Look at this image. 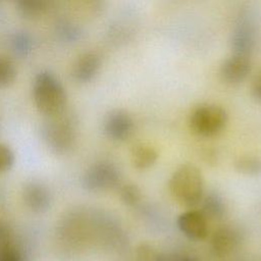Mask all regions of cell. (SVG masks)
I'll return each instance as SVG.
<instances>
[{
    "mask_svg": "<svg viewBox=\"0 0 261 261\" xmlns=\"http://www.w3.org/2000/svg\"><path fill=\"white\" fill-rule=\"evenodd\" d=\"M135 123L130 114L123 109H113L107 113L103 121L105 135L112 141L127 140L134 132Z\"/></svg>",
    "mask_w": 261,
    "mask_h": 261,
    "instance_id": "cell-8",
    "label": "cell"
},
{
    "mask_svg": "<svg viewBox=\"0 0 261 261\" xmlns=\"http://www.w3.org/2000/svg\"><path fill=\"white\" fill-rule=\"evenodd\" d=\"M76 121L71 114L61 113L44 121L41 135L46 146L56 155L69 153L76 141Z\"/></svg>",
    "mask_w": 261,
    "mask_h": 261,
    "instance_id": "cell-3",
    "label": "cell"
},
{
    "mask_svg": "<svg viewBox=\"0 0 261 261\" xmlns=\"http://www.w3.org/2000/svg\"><path fill=\"white\" fill-rule=\"evenodd\" d=\"M0 261H27L22 252L14 246L7 245L0 248Z\"/></svg>",
    "mask_w": 261,
    "mask_h": 261,
    "instance_id": "cell-21",
    "label": "cell"
},
{
    "mask_svg": "<svg viewBox=\"0 0 261 261\" xmlns=\"http://www.w3.org/2000/svg\"><path fill=\"white\" fill-rule=\"evenodd\" d=\"M14 153L10 147L0 144V172L9 170L14 164Z\"/></svg>",
    "mask_w": 261,
    "mask_h": 261,
    "instance_id": "cell-22",
    "label": "cell"
},
{
    "mask_svg": "<svg viewBox=\"0 0 261 261\" xmlns=\"http://www.w3.org/2000/svg\"><path fill=\"white\" fill-rule=\"evenodd\" d=\"M58 35L66 41L73 42L81 38L82 30L70 21H61L58 23Z\"/></svg>",
    "mask_w": 261,
    "mask_h": 261,
    "instance_id": "cell-20",
    "label": "cell"
},
{
    "mask_svg": "<svg viewBox=\"0 0 261 261\" xmlns=\"http://www.w3.org/2000/svg\"><path fill=\"white\" fill-rule=\"evenodd\" d=\"M13 244L11 228L4 222L0 221V248Z\"/></svg>",
    "mask_w": 261,
    "mask_h": 261,
    "instance_id": "cell-23",
    "label": "cell"
},
{
    "mask_svg": "<svg viewBox=\"0 0 261 261\" xmlns=\"http://www.w3.org/2000/svg\"><path fill=\"white\" fill-rule=\"evenodd\" d=\"M119 196L125 205L135 206L141 201L142 193L137 185L126 184L120 188Z\"/></svg>",
    "mask_w": 261,
    "mask_h": 261,
    "instance_id": "cell-19",
    "label": "cell"
},
{
    "mask_svg": "<svg viewBox=\"0 0 261 261\" xmlns=\"http://www.w3.org/2000/svg\"><path fill=\"white\" fill-rule=\"evenodd\" d=\"M237 171L246 175H257L261 173V159L253 155L239 157L234 162Z\"/></svg>",
    "mask_w": 261,
    "mask_h": 261,
    "instance_id": "cell-16",
    "label": "cell"
},
{
    "mask_svg": "<svg viewBox=\"0 0 261 261\" xmlns=\"http://www.w3.org/2000/svg\"><path fill=\"white\" fill-rule=\"evenodd\" d=\"M17 70L14 62L6 55L0 54V88L10 86L16 79Z\"/></svg>",
    "mask_w": 261,
    "mask_h": 261,
    "instance_id": "cell-17",
    "label": "cell"
},
{
    "mask_svg": "<svg viewBox=\"0 0 261 261\" xmlns=\"http://www.w3.org/2000/svg\"><path fill=\"white\" fill-rule=\"evenodd\" d=\"M33 98L40 112L53 117L64 112L67 93L61 82L49 70L40 71L33 84Z\"/></svg>",
    "mask_w": 261,
    "mask_h": 261,
    "instance_id": "cell-1",
    "label": "cell"
},
{
    "mask_svg": "<svg viewBox=\"0 0 261 261\" xmlns=\"http://www.w3.org/2000/svg\"><path fill=\"white\" fill-rule=\"evenodd\" d=\"M251 68L252 62L250 57L232 54L222 62L220 76L229 85H238L246 80Z\"/></svg>",
    "mask_w": 261,
    "mask_h": 261,
    "instance_id": "cell-9",
    "label": "cell"
},
{
    "mask_svg": "<svg viewBox=\"0 0 261 261\" xmlns=\"http://www.w3.org/2000/svg\"><path fill=\"white\" fill-rule=\"evenodd\" d=\"M21 197L25 206L37 213L46 212L53 202V195L50 188L40 180L27 181L21 190Z\"/></svg>",
    "mask_w": 261,
    "mask_h": 261,
    "instance_id": "cell-7",
    "label": "cell"
},
{
    "mask_svg": "<svg viewBox=\"0 0 261 261\" xmlns=\"http://www.w3.org/2000/svg\"><path fill=\"white\" fill-rule=\"evenodd\" d=\"M176 222L179 230L190 240L201 241L207 236V218L201 211L190 210L181 213Z\"/></svg>",
    "mask_w": 261,
    "mask_h": 261,
    "instance_id": "cell-10",
    "label": "cell"
},
{
    "mask_svg": "<svg viewBox=\"0 0 261 261\" xmlns=\"http://www.w3.org/2000/svg\"><path fill=\"white\" fill-rule=\"evenodd\" d=\"M11 47L15 53L19 55H27L29 54L34 46V41L32 37L25 32H17L15 33L11 40Z\"/></svg>",
    "mask_w": 261,
    "mask_h": 261,
    "instance_id": "cell-18",
    "label": "cell"
},
{
    "mask_svg": "<svg viewBox=\"0 0 261 261\" xmlns=\"http://www.w3.org/2000/svg\"><path fill=\"white\" fill-rule=\"evenodd\" d=\"M169 190L178 203L187 207L198 205L204 196V177L201 170L191 163L180 165L169 179Z\"/></svg>",
    "mask_w": 261,
    "mask_h": 261,
    "instance_id": "cell-2",
    "label": "cell"
},
{
    "mask_svg": "<svg viewBox=\"0 0 261 261\" xmlns=\"http://www.w3.org/2000/svg\"><path fill=\"white\" fill-rule=\"evenodd\" d=\"M158 158L156 149L147 143H140L134 146L130 153V159L134 167L137 169H147L153 166Z\"/></svg>",
    "mask_w": 261,
    "mask_h": 261,
    "instance_id": "cell-13",
    "label": "cell"
},
{
    "mask_svg": "<svg viewBox=\"0 0 261 261\" xmlns=\"http://www.w3.org/2000/svg\"><path fill=\"white\" fill-rule=\"evenodd\" d=\"M164 261H197L195 257L184 256V255H174V256H165Z\"/></svg>",
    "mask_w": 261,
    "mask_h": 261,
    "instance_id": "cell-25",
    "label": "cell"
},
{
    "mask_svg": "<svg viewBox=\"0 0 261 261\" xmlns=\"http://www.w3.org/2000/svg\"><path fill=\"white\" fill-rule=\"evenodd\" d=\"M17 12L24 18L36 19L44 15L49 7L50 2L44 0H20L15 3Z\"/></svg>",
    "mask_w": 261,
    "mask_h": 261,
    "instance_id": "cell-15",
    "label": "cell"
},
{
    "mask_svg": "<svg viewBox=\"0 0 261 261\" xmlns=\"http://www.w3.org/2000/svg\"><path fill=\"white\" fill-rule=\"evenodd\" d=\"M256 42V27L253 18L242 14L232 29L230 36V48L233 55L251 56Z\"/></svg>",
    "mask_w": 261,
    "mask_h": 261,
    "instance_id": "cell-6",
    "label": "cell"
},
{
    "mask_svg": "<svg viewBox=\"0 0 261 261\" xmlns=\"http://www.w3.org/2000/svg\"><path fill=\"white\" fill-rule=\"evenodd\" d=\"M251 94L256 101L261 103V67L259 68L252 81Z\"/></svg>",
    "mask_w": 261,
    "mask_h": 261,
    "instance_id": "cell-24",
    "label": "cell"
},
{
    "mask_svg": "<svg viewBox=\"0 0 261 261\" xmlns=\"http://www.w3.org/2000/svg\"><path fill=\"white\" fill-rule=\"evenodd\" d=\"M227 113L224 108L216 104H204L197 107L190 116L191 130L200 137H214L226 126Z\"/></svg>",
    "mask_w": 261,
    "mask_h": 261,
    "instance_id": "cell-4",
    "label": "cell"
},
{
    "mask_svg": "<svg viewBox=\"0 0 261 261\" xmlns=\"http://www.w3.org/2000/svg\"><path fill=\"white\" fill-rule=\"evenodd\" d=\"M121 179V172L111 161H99L89 166L83 174L82 185L91 193L108 192L116 188Z\"/></svg>",
    "mask_w": 261,
    "mask_h": 261,
    "instance_id": "cell-5",
    "label": "cell"
},
{
    "mask_svg": "<svg viewBox=\"0 0 261 261\" xmlns=\"http://www.w3.org/2000/svg\"><path fill=\"white\" fill-rule=\"evenodd\" d=\"M203 156L207 162H211V163L215 162V160L217 159V154L215 153L214 150H206L203 153Z\"/></svg>",
    "mask_w": 261,
    "mask_h": 261,
    "instance_id": "cell-26",
    "label": "cell"
},
{
    "mask_svg": "<svg viewBox=\"0 0 261 261\" xmlns=\"http://www.w3.org/2000/svg\"><path fill=\"white\" fill-rule=\"evenodd\" d=\"M239 242V231L232 226L224 225L219 227L213 233L211 246L215 255L226 256L238 246Z\"/></svg>",
    "mask_w": 261,
    "mask_h": 261,
    "instance_id": "cell-12",
    "label": "cell"
},
{
    "mask_svg": "<svg viewBox=\"0 0 261 261\" xmlns=\"http://www.w3.org/2000/svg\"><path fill=\"white\" fill-rule=\"evenodd\" d=\"M102 65L101 56L95 51H87L74 61L71 69L73 80L80 84L91 82L99 72Z\"/></svg>",
    "mask_w": 261,
    "mask_h": 261,
    "instance_id": "cell-11",
    "label": "cell"
},
{
    "mask_svg": "<svg viewBox=\"0 0 261 261\" xmlns=\"http://www.w3.org/2000/svg\"><path fill=\"white\" fill-rule=\"evenodd\" d=\"M202 204V214L210 219H220L223 217L226 211V205L221 197L216 191H210L203 196L201 202Z\"/></svg>",
    "mask_w": 261,
    "mask_h": 261,
    "instance_id": "cell-14",
    "label": "cell"
}]
</instances>
